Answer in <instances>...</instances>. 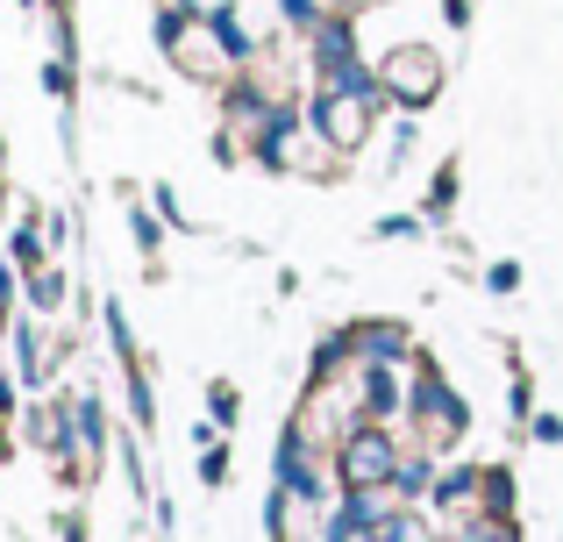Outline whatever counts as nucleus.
Here are the masks:
<instances>
[{"instance_id": "7ed1b4c3", "label": "nucleus", "mask_w": 563, "mask_h": 542, "mask_svg": "<svg viewBox=\"0 0 563 542\" xmlns=\"http://www.w3.org/2000/svg\"><path fill=\"white\" fill-rule=\"evenodd\" d=\"M343 478H350V486H357V493H364V486H378V478H393V443L364 429L357 443L343 450Z\"/></svg>"}, {"instance_id": "20e7f679", "label": "nucleus", "mask_w": 563, "mask_h": 542, "mask_svg": "<svg viewBox=\"0 0 563 542\" xmlns=\"http://www.w3.org/2000/svg\"><path fill=\"white\" fill-rule=\"evenodd\" d=\"M372 542H421V529H413V521H378Z\"/></svg>"}, {"instance_id": "f03ea898", "label": "nucleus", "mask_w": 563, "mask_h": 542, "mask_svg": "<svg viewBox=\"0 0 563 542\" xmlns=\"http://www.w3.org/2000/svg\"><path fill=\"white\" fill-rule=\"evenodd\" d=\"M364 86H329V100H321V129H329V143H343V151H357L364 143Z\"/></svg>"}, {"instance_id": "f257e3e1", "label": "nucleus", "mask_w": 563, "mask_h": 542, "mask_svg": "<svg viewBox=\"0 0 563 542\" xmlns=\"http://www.w3.org/2000/svg\"><path fill=\"white\" fill-rule=\"evenodd\" d=\"M435 79H442V65L421 51V43H407V51L385 57V86H393L399 100H428V93H435Z\"/></svg>"}, {"instance_id": "39448f33", "label": "nucleus", "mask_w": 563, "mask_h": 542, "mask_svg": "<svg viewBox=\"0 0 563 542\" xmlns=\"http://www.w3.org/2000/svg\"><path fill=\"white\" fill-rule=\"evenodd\" d=\"M192 8H214V14H229V8H235V0H192Z\"/></svg>"}]
</instances>
